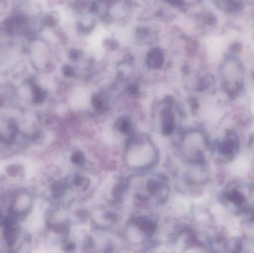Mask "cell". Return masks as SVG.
<instances>
[{"instance_id":"6da1fadb","label":"cell","mask_w":254,"mask_h":253,"mask_svg":"<svg viewBox=\"0 0 254 253\" xmlns=\"http://www.w3.org/2000/svg\"><path fill=\"white\" fill-rule=\"evenodd\" d=\"M158 158V150L149 137L131 135L125 150V161L133 169H146L153 165Z\"/></svg>"},{"instance_id":"7a4b0ae2","label":"cell","mask_w":254,"mask_h":253,"mask_svg":"<svg viewBox=\"0 0 254 253\" xmlns=\"http://www.w3.org/2000/svg\"><path fill=\"white\" fill-rule=\"evenodd\" d=\"M181 146L185 152L192 160L199 163L204 160V150L206 147L205 138L196 130L188 131L181 138Z\"/></svg>"},{"instance_id":"3957f363","label":"cell","mask_w":254,"mask_h":253,"mask_svg":"<svg viewBox=\"0 0 254 253\" xmlns=\"http://www.w3.org/2000/svg\"><path fill=\"white\" fill-rule=\"evenodd\" d=\"M238 149V138L235 134L230 133L219 144L218 153L222 157V162L229 161L235 157Z\"/></svg>"},{"instance_id":"277c9868","label":"cell","mask_w":254,"mask_h":253,"mask_svg":"<svg viewBox=\"0 0 254 253\" xmlns=\"http://www.w3.org/2000/svg\"><path fill=\"white\" fill-rule=\"evenodd\" d=\"M161 129L164 135H171L176 129V117L171 108L165 107L161 111Z\"/></svg>"},{"instance_id":"5b68a950","label":"cell","mask_w":254,"mask_h":253,"mask_svg":"<svg viewBox=\"0 0 254 253\" xmlns=\"http://www.w3.org/2000/svg\"><path fill=\"white\" fill-rule=\"evenodd\" d=\"M146 64L152 69L161 68L164 62V54L160 48H152L146 54Z\"/></svg>"},{"instance_id":"8992f818","label":"cell","mask_w":254,"mask_h":253,"mask_svg":"<svg viewBox=\"0 0 254 253\" xmlns=\"http://www.w3.org/2000/svg\"><path fill=\"white\" fill-rule=\"evenodd\" d=\"M113 18H124L129 11V6L127 2H116L107 9Z\"/></svg>"},{"instance_id":"52a82bcc","label":"cell","mask_w":254,"mask_h":253,"mask_svg":"<svg viewBox=\"0 0 254 253\" xmlns=\"http://www.w3.org/2000/svg\"><path fill=\"white\" fill-rule=\"evenodd\" d=\"M47 98V93L46 91L43 90L41 88L37 86H33V101L36 103H41L44 102Z\"/></svg>"},{"instance_id":"ba28073f","label":"cell","mask_w":254,"mask_h":253,"mask_svg":"<svg viewBox=\"0 0 254 253\" xmlns=\"http://www.w3.org/2000/svg\"><path fill=\"white\" fill-rule=\"evenodd\" d=\"M117 127L122 133L128 134L131 131V123L128 119L122 117L118 120Z\"/></svg>"},{"instance_id":"9c48e42d","label":"cell","mask_w":254,"mask_h":253,"mask_svg":"<svg viewBox=\"0 0 254 253\" xmlns=\"http://www.w3.org/2000/svg\"><path fill=\"white\" fill-rule=\"evenodd\" d=\"M7 175L12 178H17L21 176L23 173V168L20 165H10L6 169Z\"/></svg>"},{"instance_id":"30bf717a","label":"cell","mask_w":254,"mask_h":253,"mask_svg":"<svg viewBox=\"0 0 254 253\" xmlns=\"http://www.w3.org/2000/svg\"><path fill=\"white\" fill-rule=\"evenodd\" d=\"M251 148H252V152H253V154L254 155V138L251 141Z\"/></svg>"}]
</instances>
